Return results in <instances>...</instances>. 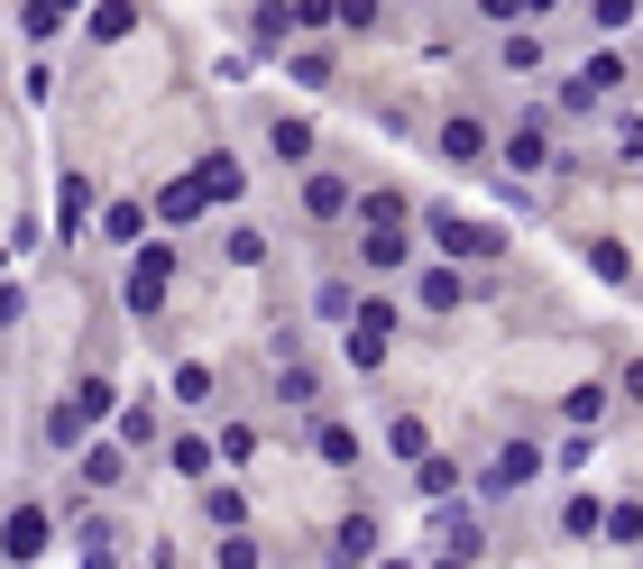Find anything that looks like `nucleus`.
Listing matches in <instances>:
<instances>
[{
    "mask_svg": "<svg viewBox=\"0 0 643 569\" xmlns=\"http://www.w3.org/2000/svg\"><path fill=\"white\" fill-rule=\"evenodd\" d=\"M166 276H175V257L147 239L138 257H129V284H120V294H129V313H157V303H166Z\"/></svg>",
    "mask_w": 643,
    "mask_h": 569,
    "instance_id": "nucleus-1",
    "label": "nucleus"
},
{
    "mask_svg": "<svg viewBox=\"0 0 643 569\" xmlns=\"http://www.w3.org/2000/svg\"><path fill=\"white\" fill-rule=\"evenodd\" d=\"M432 239H442L451 257H497L506 248L497 230H478V221H459V212H432Z\"/></svg>",
    "mask_w": 643,
    "mask_h": 569,
    "instance_id": "nucleus-2",
    "label": "nucleus"
},
{
    "mask_svg": "<svg viewBox=\"0 0 643 569\" xmlns=\"http://www.w3.org/2000/svg\"><path fill=\"white\" fill-rule=\"evenodd\" d=\"M533 469H543V450L533 442H506L497 469H487V497H514V487H533Z\"/></svg>",
    "mask_w": 643,
    "mask_h": 569,
    "instance_id": "nucleus-3",
    "label": "nucleus"
},
{
    "mask_svg": "<svg viewBox=\"0 0 643 569\" xmlns=\"http://www.w3.org/2000/svg\"><path fill=\"white\" fill-rule=\"evenodd\" d=\"M506 166H514V175H543V166H552V129H543V120H524V129L506 138Z\"/></svg>",
    "mask_w": 643,
    "mask_h": 569,
    "instance_id": "nucleus-4",
    "label": "nucleus"
},
{
    "mask_svg": "<svg viewBox=\"0 0 643 569\" xmlns=\"http://www.w3.org/2000/svg\"><path fill=\"white\" fill-rule=\"evenodd\" d=\"M432 147H442L451 166H478V157H487V129H478L469 111H459V120H442V138H432Z\"/></svg>",
    "mask_w": 643,
    "mask_h": 569,
    "instance_id": "nucleus-5",
    "label": "nucleus"
},
{
    "mask_svg": "<svg viewBox=\"0 0 643 569\" xmlns=\"http://www.w3.org/2000/svg\"><path fill=\"white\" fill-rule=\"evenodd\" d=\"M331 560H341V569H358V560H377V524H368V514H350V524L331 533Z\"/></svg>",
    "mask_w": 643,
    "mask_h": 569,
    "instance_id": "nucleus-6",
    "label": "nucleus"
},
{
    "mask_svg": "<svg viewBox=\"0 0 643 569\" xmlns=\"http://www.w3.org/2000/svg\"><path fill=\"white\" fill-rule=\"evenodd\" d=\"M138 230H147V202H111L101 212V239H120L129 257H138Z\"/></svg>",
    "mask_w": 643,
    "mask_h": 569,
    "instance_id": "nucleus-7",
    "label": "nucleus"
},
{
    "mask_svg": "<svg viewBox=\"0 0 643 569\" xmlns=\"http://www.w3.org/2000/svg\"><path fill=\"white\" fill-rule=\"evenodd\" d=\"M303 212H313V221H341L350 212V185H341V175H313V185H303Z\"/></svg>",
    "mask_w": 643,
    "mask_h": 569,
    "instance_id": "nucleus-8",
    "label": "nucleus"
},
{
    "mask_svg": "<svg viewBox=\"0 0 643 569\" xmlns=\"http://www.w3.org/2000/svg\"><path fill=\"white\" fill-rule=\"evenodd\" d=\"M193 185H202V202H240V166H230V157H202Z\"/></svg>",
    "mask_w": 643,
    "mask_h": 569,
    "instance_id": "nucleus-9",
    "label": "nucleus"
},
{
    "mask_svg": "<svg viewBox=\"0 0 643 569\" xmlns=\"http://www.w3.org/2000/svg\"><path fill=\"white\" fill-rule=\"evenodd\" d=\"M202 514H212L221 533H240L248 524V497H240V487H202Z\"/></svg>",
    "mask_w": 643,
    "mask_h": 569,
    "instance_id": "nucleus-10",
    "label": "nucleus"
},
{
    "mask_svg": "<svg viewBox=\"0 0 643 569\" xmlns=\"http://www.w3.org/2000/svg\"><path fill=\"white\" fill-rule=\"evenodd\" d=\"M561 533H570V542L607 533V505H598V497H570V505H561Z\"/></svg>",
    "mask_w": 643,
    "mask_h": 569,
    "instance_id": "nucleus-11",
    "label": "nucleus"
},
{
    "mask_svg": "<svg viewBox=\"0 0 643 569\" xmlns=\"http://www.w3.org/2000/svg\"><path fill=\"white\" fill-rule=\"evenodd\" d=\"M193 212H202V185H193V175H185V185H166V193H157V221H175V230H185Z\"/></svg>",
    "mask_w": 643,
    "mask_h": 569,
    "instance_id": "nucleus-12",
    "label": "nucleus"
},
{
    "mask_svg": "<svg viewBox=\"0 0 643 569\" xmlns=\"http://www.w3.org/2000/svg\"><path fill=\"white\" fill-rule=\"evenodd\" d=\"M267 147H276L286 166H303V157H313V129H303V120H276V129H267Z\"/></svg>",
    "mask_w": 643,
    "mask_h": 569,
    "instance_id": "nucleus-13",
    "label": "nucleus"
},
{
    "mask_svg": "<svg viewBox=\"0 0 643 569\" xmlns=\"http://www.w3.org/2000/svg\"><path fill=\"white\" fill-rule=\"evenodd\" d=\"M10 551H19V560H37V551H46V514H37V505H19V524H10Z\"/></svg>",
    "mask_w": 643,
    "mask_h": 569,
    "instance_id": "nucleus-14",
    "label": "nucleus"
},
{
    "mask_svg": "<svg viewBox=\"0 0 643 569\" xmlns=\"http://www.w3.org/2000/svg\"><path fill=\"white\" fill-rule=\"evenodd\" d=\"M358 221H368V230H404V193H368V202H358Z\"/></svg>",
    "mask_w": 643,
    "mask_h": 569,
    "instance_id": "nucleus-15",
    "label": "nucleus"
},
{
    "mask_svg": "<svg viewBox=\"0 0 643 569\" xmlns=\"http://www.w3.org/2000/svg\"><path fill=\"white\" fill-rule=\"evenodd\" d=\"M423 303H432V313H451V303H469V284H459L451 267H432V276H423Z\"/></svg>",
    "mask_w": 643,
    "mask_h": 569,
    "instance_id": "nucleus-16",
    "label": "nucleus"
},
{
    "mask_svg": "<svg viewBox=\"0 0 643 569\" xmlns=\"http://www.w3.org/2000/svg\"><path fill=\"white\" fill-rule=\"evenodd\" d=\"M313 442H322V459H331V469H350V459H358V432H350V423H322Z\"/></svg>",
    "mask_w": 643,
    "mask_h": 569,
    "instance_id": "nucleus-17",
    "label": "nucleus"
},
{
    "mask_svg": "<svg viewBox=\"0 0 643 569\" xmlns=\"http://www.w3.org/2000/svg\"><path fill=\"white\" fill-rule=\"evenodd\" d=\"M607 533H616V542H643V497H616V505H607Z\"/></svg>",
    "mask_w": 643,
    "mask_h": 569,
    "instance_id": "nucleus-18",
    "label": "nucleus"
},
{
    "mask_svg": "<svg viewBox=\"0 0 643 569\" xmlns=\"http://www.w3.org/2000/svg\"><path fill=\"white\" fill-rule=\"evenodd\" d=\"M396 459H414V469H423V459H432V432L414 423V413H404V423H396Z\"/></svg>",
    "mask_w": 643,
    "mask_h": 569,
    "instance_id": "nucleus-19",
    "label": "nucleus"
},
{
    "mask_svg": "<svg viewBox=\"0 0 643 569\" xmlns=\"http://www.w3.org/2000/svg\"><path fill=\"white\" fill-rule=\"evenodd\" d=\"M414 487H423V497H451V487H459V469H451V459H442V450H432V459H423V469H414Z\"/></svg>",
    "mask_w": 643,
    "mask_h": 569,
    "instance_id": "nucleus-20",
    "label": "nucleus"
},
{
    "mask_svg": "<svg viewBox=\"0 0 643 569\" xmlns=\"http://www.w3.org/2000/svg\"><path fill=\"white\" fill-rule=\"evenodd\" d=\"M276 395H286V404H313V368H295V358H286V368H276Z\"/></svg>",
    "mask_w": 643,
    "mask_h": 569,
    "instance_id": "nucleus-21",
    "label": "nucleus"
},
{
    "mask_svg": "<svg viewBox=\"0 0 643 569\" xmlns=\"http://www.w3.org/2000/svg\"><path fill=\"white\" fill-rule=\"evenodd\" d=\"M120 442H129V450H138V442H157V413H147V404H129V413H120Z\"/></svg>",
    "mask_w": 643,
    "mask_h": 569,
    "instance_id": "nucleus-22",
    "label": "nucleus"
},
{
    "mask_svg": "<svg viewBox=\"0 0 643 569\" xmlns=\"http://www.w3.org/2000/svg\"><path fill=\"white\" fill-rule=\"evenodd\" d=\"M404 257V230H368V267H396Z\"/></svg>",
    "mask_w": 643,
    "mask_h": 569,
    "instance_id": "nucleus-23",
    "label": "nucleus"
},
{
    "mask_svg": "<svg viewBox=\"0 0 643 569\" xmlns=\"http://www.w3.org/2000/svg\"><path fill=\"white\" fill-rule=\"evenodd\" d=\"M175 469H185V478H212V442H175Z\"/></svg>",
    "mask_w": 643,
    "mask_h": 569,
    "instance_id": "nucleus-24",
    "label": "nucleus"
},
{
    "mask_svg": "<svg viewBox=\"0 0 643 569\" xmlns=\"http://www.w3.org/2000/svg\"><path fill=\"white\" fill-rule=\"evenodd\" d=\"M84 202H92V193H84V175H65V185H56V212H65V230L84 221Z\"/></svg>",
    "mask_w": 643,
    "mask_h": 569,
    "instance_id": "nucleus-25",
    "label": "nucleus"
},
{
    "mask_svg": "<svg viewBox=\"0 0 643 569\" xmlns=\"http://www.w3.org/2000/svg\"><path fill=\"white\" fill-rule=\"evenodd\" d=\"M221 459H257V432L248 423H221Z\"/></svg>",
    "mask_w": 643,
    "mask_h": 569,
    "instance_id": "nucleus-26",
    "label": "nucleus"
},
{
    "mask_svg": "<svg viewBox=\"0 0 643 569\" xmlns=\"http://www.w3.org/2000/svg\"><path fill=\"white\" fill-rule=\"evenodd\" d=\"M432 569H469V560H432Z\"/></svg>",
    "mask_w": 643,
    "mask_h": 569,
    "instance_id": "nucleus-27",
    "label": "nucleus"
}]
</instances>
